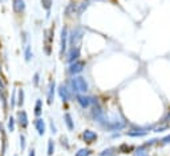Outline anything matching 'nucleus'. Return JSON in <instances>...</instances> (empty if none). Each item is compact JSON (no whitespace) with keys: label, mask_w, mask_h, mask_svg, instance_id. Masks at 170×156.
Wrapping results in <instances>:
<instances>
[{"label":"nucleus","mask_w":170,"mask_h":156,"mask_svg":"<svg viewBox=\"0 0 170 156\" xmlns=\"http://www.w3.org/2000/svg\"><path fill=\"white\" fill-rule=\"evenodd\" d=\"M78 57H80V48H78V46H72L69 53H68V56H67V61L69 64H72V62H75V61H77Z\"/></svg>","instance_id":"nucleus-5"},{"label":"nucleus","mask_w":170,"mask_h":156,"mask_svg":"<svg viewBox=\"0 0 170 156\" xmlns=\"http://www.w3.org/2000/svg\"><path fill=\"white\" fill-rule=\"evenodd\" d=\"M15 123H16V121H15V118H13V117H11L8 119V130H9L11 132L15 130Z\"/></svg>","instance_id":"nucleus-21"},{"label":"nucleus","mask_w":170,"mask_h":156,"mask_svg":"<svg viewBox=\"0 0 170 156\" xmlns=\"http://www.w3.org/2000/svg\"><path fill=\"white\" fill-rule=\"evenodd\" d=\"M97 134L95 131H92V130H85L84 132H82V139H84L85 143H88V144H92V143H95V141L97 140Z\"/></svg>","instance_id":"nucleus-4"},{"label":"nucleus","mask_w":170,"mask_h":156,"mask_svg":"<svg viewBox=\"0 0 170 156\" xmlns=\"http://www.w3.org/2000/svg\"><path fill=\"white\" fill-rule=\"evenodd\" d=\"M5 2V0H0V3H4Z\"/></svg>","instance_id":"nucleus-32"},{"label":"nucleus","mask_w":170,"mask_h":156,"mask_svg":"<svg viewBox=\"0 0 170 156\" xmlns=\"http://www.w3.org/2000/svg\"><path fill=\"white\" fill-rule=\"evenodd\" d=\"M12 8L15 11V13H23L25 9L24 0H12Z\"/></svg>","instance_id":"nucleus-11"},{"label":"nucleus","mask_w":170,"mask_h":156,"mask_svg":"<svg viewBox=\"0 0 170 156\" xmlns=\"http://www.w3.org/2000/svg\"><path fill=\"white\" fill-rule=\"evenodd\" d=\"M43 112V101L41 99H37L36 101V105H35V115L36 117H40Z\"/></svg>","instance_id":"nucleus-15"},{"label":"nucleus","mask_w":170,"mask_h":156,"mask_svg":"<svg viewBox=\"0 0 170 156\" xmlns=\"http://www.w3.org/2000/svg\"><path fill=\"white\" fill-rule=\"evenodd\" d=\"M92 155V151L88 150V148H82V150H78L76 152L75 156H90Z\"/></svg>","instance_id":"nucleus-18"},{"label":"nucleus","mask_w":170,"mask_h":156,"mask_svg":"<svg viewBox=\"0 0 170 156\" xmlns=\"http://www.w3.org/2000/svg\"><path fill=\"white\" fill-rule=\"evenodd\" d=\"M0 70H2V68H0Z\"/></svg>","instance_id":"nucleus-34"},{"label":"nucleus","mask_w":170,"mask_h":156,"mask_svg":"<svg viewBox=\"0 0 170 156\" xmlns=\"http://www.w3.org/2000/svg\"><path fill=\"white\" fill-rule=\"evenodd\" d=\"M15 156H17V155H15Z\"/></svg>","instance_id":"nucleus-35"},{"label":"nucleus","mask_w":170,"mask_h":156,"mask_svg":"<svg viewBox=\"0 0 170 156\" xmlns=\"http://www.w3.org/2000/svg\"><path fill=\"white\" fill-rule=\"evenodd\" d=\"M67 138H65V136H61V144H63V146H65V148H69V144H68L67 143Z\"/></svg>","instance_id":"nucleus-28"},{"label":"nucleus","mask_w":170,"mask_h":156,"mask_svg":"<svg viewBox=\"0 0 170 156\" xmlns=\"http://www.w3.org/2000/svg\"><path fill=\"white\" fill-rule=\"evenodd\" d=\"M0 90H2V91H4L5 90V86H4V83H3L2 79H0Z\"/></svg>","instance_id":"nucleus-30"},{"label":"nucleus","mask_w":170,"mask_h":156,"mask_svg":"<svg viewBox=\"0 0 170 156\" xmlns=\"http://www.w3.org/2000/svg\"><path fill=\"white\" fill-rule=\"evenodd\" d=\"M53 152H55V143H53L52 139L48 140V156H52Z\"/></svg>","instance_id":"nucleus-19"},{"label":"nucleus","mask_w":170,"mask_h":156,"mask_svg":"<svg viewBox=\"0 0 170 156\" xmlns=\"http://www.w3.org/2000/svg\"><path fill=\"white\" fill-rule=\"evenodd\" d=\"M50 130H52L53 134H56V127H55V124H53V121L50 122Z\"/></svg>","instance_id":"nucleus-29"},{"label":"nucleus","mask_w":170,"mask_h":156,"mask_svg":"<svg viewBox=\"0 0 170 156\" xmlns=\"http://www.w3.org/2000/svg\"><path fill=\"white\" fill-rule=\"evenodd\" d=\"M39 79H40V74H39V73H35V77H33V85H35V86L39 85Z\"/></svg>","instance_id":"nucleus-26"},{"label":"nucleus","mask_w":170,"mask_h":156,"mask_svg":"<svg viewBox=\"0 0 170 156\" xmlns=\"http://www.w3.org/2000/svg\"><path fill=\"white\" fill-rule=\"evenodd\" d=\"M146 134H147L146 130L138 128V127H137L136 130H130V131H128L126 135H129V136H144V135H146Z\"/></svg>","instance_id":"nucleus-13"},{"label":"nucleus","mask_w":170,"mask_h":156,"mask_svg":"<svg viewBox=\"0 0 170 156\" xmlns=\"http://www.w3.org/2000/svg\"><path fill=\"white\" fill-rule=\"evenodd\" d=\"M59 95H60V98H61V101H63V102H68V101H69V98H71L69 89H68L64 83H61V85L59 86Z\"/></svg>","instance_id":"nucleus-8"},{"label":"nucleus","mask_w":170,"mask_h":156,"mask_svg":"<svg viewBox=\"0 0 170 156\" xmlns=\"http://www.w3.org/2000/svg\"><path fill=\"white\" fill-rule=\"evenodd\" d=\"M20 147H21V151L25 150V136L24 135H20Z\"/></svg>","instance_id":"nucleus-24"},{"label":"nucleus","mask_w":170,"mask_h":156,"mask_svg":"<svg viewBox=\"0 0 170 156\" xmlns=\"http://www.w3.org/2000/svg\"><path fill=\"white\" fill-rule=\"evenodd\" d=\"M64 121H65V124H67V127L71 130L75 128V124H73V121H72V115L69 114V112H65L64 114Z\"/></svg>","instance_id":"nucleus-14"},{"label":"nucleus","mask_w":170,"mask_h":156,"mask_svg":"<svg viewBox=\"0 0 170 156\" xmlns=\"http://www.w3.org/2000/svg\"><path fill=\"white\" fill-rule=\"evenodd\" d=\"M88 4H89L88 2H84V3H81L80 8H78V15H81V13H82V11H84V9L86 8V7H88Z\"/></svg>","instance_id":"nucleus-23"},{"label":"nucleus","mask_w":170,"mask_h":156,"mask_svg":"<svg viewBox=\"0 0 170 156\" xmlns=\"http://www.w3.org/2000/svg\"><path fill=\"white\" fill-rule=\"evenodd\" d=\"M82 35H84L82 28H80V27L75 28V29L72 31L71 36H69V44H71V46H77V42L82 38Z\"/></svg>","instance_id":"nucleus-2"},{"label":"nucleus","mask_w":170,"mask_h":156,"mask_svg":"<svg viewBox=\"0 0 170 156\" xmlns=\"http://www.w3.org/2000/svg\"><path fill=\"white\" fill-rule=\"evenodd\" d=\"M76 101H77V103L80 105L82 108H86V107H89L90 102H92V98L86 97L84 94H76Z\"/></svg>","instance_id":"nucleus-7"},{"label":"nucleus","mask_w":170,"mask_h":156,"mask_svg":"<svg viewBox=\"0 0 170 156\" xmlns=\"http://www.w3.org/2000/svg\"><path fill=\"white\" fill-rule=\"evenodd\" d=\"M140 156H142V155H140ZM144 156H146V155H144Z\"/></svg>","instance_id":"nucleus-33"},{"label":"nucleus","mask_w":170,"mask_h":156,"mask_svg":"<svg viewBox=\"0 0 170 156\" xmlns=\"http://www.w3.org/2000/svg\"><path fill=\"white\" fill-rule=\"evenodd\" d=\"M71 83V89H72V91L76 93V94H80V93H86L88 91V89H89V86H88V82H86V79L84 77H73L69 81Z\"/></svg>","instance_id":"nucleus-1"},{"label":"nucleus","mask_w":170,"mask_h":156,"mask_svg":"<svg viewBox=\"0 0 170 156\" xmlns=\"http://www.w3.org/2000/svg\"><path fill=\"white\" fill-rule=\"evenodd\" d=\"M24 57H25V61H27V62H29V61L32 60V57H33V54H32V49H31L29 45L25 46V49H24Z\"/></svg>","instance_id":"nucleus-16"},{"label":"nucleus","mask_w":170,"mask_h":156,"mask_svg":"<svg viewBox=\"0 0 170 156\" xmlns=\"http://www.w3.org/2000/svg\"><path fill=\"white\" fill-rule=\"evenodd\" d=\"M68 29H67V27H64L63 28V31H61V49H60V54L63 56V53H64V50L67 49V45H68Z\"/></svg>","instance_id":"nucleus-10"},{"label":"nucleus","mask_w":170,"mask_h":156,"mask_svg":"<svg viewBox=\"0 0 170 156\" xmlns=\"http://www.w3.org/2000/svg\"><path fill=\"white\" fill-rule=\"evenodd\" d=\"M16 122L19 123V126L24 130L28 127V115L24 110H20L19 112H17V121Z\"/></svg>","instance_id":"nucleus-6"},{"label":"nucleus","mask_w":170,"mask_h":156,"mask_svg":"<svg viewBox=\"0 0 170 156\" xmlns=\"http://www.w3.org/2000/svg\"><path fill=\"white\" fill-rule=\"evenodd\" d=\"M118 151H126V152H130V151H133V147L132 146H128V144H121L120 147H118Z\"/></svg>","instance_id":"nucleus-22"},{"label":"nucleus","mask_w":170,"mask_h":156,"mask_svg":"<svg viewBox=\"0 0 170 156\" xmlns=\"http://www.w3.org/2000/svg\"><path fill=\"white\" fill-rule=\"evenodd\" d=\"M84 68H85V61H75V62H72L69 65V68H68V71H69L71 74H78V73H81L82 70H84Z\"/></svg>","instance_id":"nucleus-3"},{"label":"nucleus","mask_w":170,"mask_h":156,"mask_svg":"<svg viewBox=\"0 0 170 156\" xmlns=\"http://www.w3.org/2000/svg\"><path fill=\"white\" fill-rule=\"evenodd\" d=\"M17 106L21 107L24 105V90L23 89H19V95H17Z\"/></svg>","instance_id":"nucleus-17"},{"label":"nucleus","mask_w":170,"mask_h":156,"mask_svg":"<svg viewBox=\"0 0 170 156\" xmlns=\"http://www.w3.org/2000/svg\"><path fill=\"white\" fill-rule=\"evenodd\" d=\"M41 4L43 7L47 9V12H48L49 15V11H50V5H52V0H41Z\"/></svg>","instance_id":"nucleus-20"},{"label":"nucleus","mask_w":170,"mask_h":156,"mask_svg":"<svg viewBox=\"0 0 170 156\" xmlns=\"http://www.w3.org/2000/svg\"><path fill=\"white\" fill-rule=\"evenodd\" d=\"M28 156H36V151L33 150V148H32V150L29 151V155H28Z\"/></svg>","instance_id":"nucleus-31"},{"label":"nucleus","mask_w":170,"mask_h":156,"mask_svg":"<svg viewBox=\"0 0 170 156\" xmlns=\"http://www.w3.org/2000/svg\"><path fill=\"white\" fill-rule=\"evenodd\" d=\"M33 126H35L36 131H37V134L40 136H43L45 134V123H44V121H43L41 118H36L33 121Z\"/></svg>","instance_id":"nucleus-9"},{"label":"nucleus","mask_w":170,"mask_h":156,"mask_svg":"<svg viewBox=\"0 0 170 156\" xmlns=\"http://www.w3.org/2000/svg\"><path fill=\"white\" fill-rule=\"evenodd\" d=\"M112 151H114V148H108V150H105V151L101 152V156H105V155L109 156V155L112 154Z\"/></svg>","instance_id":"nucleus-27"},{"label":"nucleus","mask_w":170,"mask_h":156,"mask_svg":"<svg viewBox=\"0 0 170 156\" xmlns=\"http://www.w3.org/2000/svg\"><path fill=\"white\" fill-rule=\"evenodd\" d=\"M16 91H13V94H12V99H11V106H12V107H15L16 106Z\"/></svg>","instance_id":"nucleus-25"},{"label":"nucleus","mask_w":170,"mask_h":156,"mask_svg":"<svg viewBox=\"0 0 170 156\" xmlns=\"http://www.w3.org/2000/svg\"><path fill=\"white\" fill-rule=\"evenodd\" d=\"M55 88H56V83L55 81H52L49 83V90H48V105H52L53 103V98H55Z\"/></svg>","instance_id":"nucleus-12"}]
</instances>
